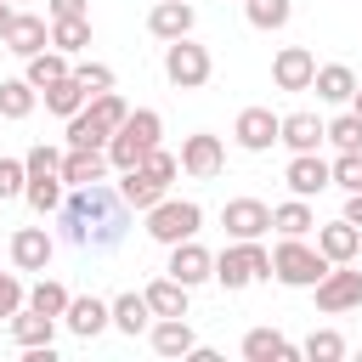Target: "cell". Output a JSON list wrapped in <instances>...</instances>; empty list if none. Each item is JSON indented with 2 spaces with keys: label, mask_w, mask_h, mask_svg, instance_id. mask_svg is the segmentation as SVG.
Returning <instances> with one entry per match:
<instances>
[{
  "label": "cell",
  "mask_w": 362,
  "mask_h": 362,
  "mask_svg": "<svg viewBox=\"0 0 362 362\" xmlns=\"http://www.w3.org/2000/svg\"><path fill=\"white\" fill-rule=\"evenodd\" d=\"M130 204L119 198V187H107V181H90V187H74V192H62V204H57V226H62V238L74 243V249H85V255H107V249H119L124 243V232H130Z\"/></svg>",
  "instance_id": "6da1fadb"
},
{
  "label": "cell",
  "mask_w": 362,
  "mask_h": 362,
  "mask_svg": "<svg viewBox=\"0 0 362 362\" xmlns=\"http://www.w3.org/2000/svg\"><path fill=\"white\" fill-rule=\"evenodd\" d=\"M322 272H328V255H322L317 243H305V238H283V243L272 249V277H277L283 288H311Z\"/></svg>",
  "instance_id": "7a4b0ae2"
},
{
  "label": "cell",
  "mask_w": 362,
  "mask_h": 362,
  "mask_svg": "<svg viewBox=\"0 0 362 362\" xmlns=\"http://www.w3.org/2000/svg\"><path fill=\"white\" fill-rule=\"evenodd\" d=\"M255 277H272V255L260 249V238H232L215 255V283L221 288H249Z\"/></svg>",
  "instance_id": "3957f363"
},
{
  "label": "cell",
  "mask_w": 362,
  "mask_h": 362,
  "mask_svg": "<svg viewBox=\"0 0 362 362\" xmlns=\"http://www.w3.org/2000/svg\"><path fill=\"white\" fill-rule=\"evenodd\" d=\"M198 226H204V209H198L192 198H170V192H164V198L147 209V238L164 243V249L181 243V238H198Z\"/></svg>",
  "instance_id": "277c9868"
},
{
  "label": "cell",
  "mask_w": 362,
  "mask_h": 362,
  "mask_svg": "<svg viewBox=\"0 0 362 362\" xmlns=\"http://www.w3.org/2000/svg\"><path fill=\"white\" fill-rule=\"evenodd\" d=\"M209 74H215L209 45H198L192 34H181V40L164 45V79H170L175 90H198V85H209Z\"/></svg>",
  "instance_id": "5b68a950"
},
{
  "label": "cell",
  "mask_w": 362,
  "mask_h": 362,
  "mask_svg": "<svg viewBox=\"0 0 362 362\" xmlns=\"http://www.w3.org/2000/svg\"><path fill=\"white\" fill-rule=\"evenodd\" d=\"M311 288H317V311L322 317H339V311H356L362 305V272H351V260L345 266H328Z\"/></svg>",
  "instance_id": "8992f818"
},
{
  "label": "cell",
  "mask_w": 362,
  "mask_h": 362,
  "mask_svg": "<svg viewBox=\"0 0 362 362\" xmlns=\"http://www.w3.org/2000/svg\"><path fill=\"white\" fill-rule=\"evenodd\" d=\"M175 283H187V288H198V283H209L215 277V255L198 243V238H181V243H170V266H164Z\"/></svg>",
  "instance_id": "52a82bcc"
},
{
  "label": "cell",
  "mask_w": 362,
  "mask_h": 362,
  "mask_svg": "<svg viewBox=\"0 0 362 362\" xmlns=\"http://www.w3.org/2000/svg\"><path fill=\"white\" fill-rule=\"evenodd\" d=\"M187 175H198V181H209V175H221V164H226V147H221V136H209V130H198V136H187L181 141V158H175Z\"/></svg>",
  "instance_id": "ba28073f"
},
{
  "label": "cell",
  "mask_w": 362,
  "mask_h": 362,
  "mask_svg": "<svg viewBox=\"0 0 362 362\" xmlns=\"http://www.w3.org/2000/svg\"><path fill=\"white\" fill-rule=\"evenodd\" d=\"M51 255H57V238L45 226H17L11 232V266L17 272H45Z\"/></svg>",
  "instance_id": "9c48e42d"
},
{
  "label": "cell",
  "mask_w": 362,
  "mask_h": 362,
  "mask_svg": "<svg viewBox=\"0 0 362 362\" xmlns=\"http://www.w3.org/2000/svg\"><path fill=\"white\" fill-rule=\"evenodd\" d=\"M311 74H317V57L305 45H283L272 57V85L277 90H311Z\"/></svg>",
  "instance_id": "30bf717a"
},
{
  "label": "cell",
  "mask_w": 362,
  "mask_h": 362,
  "mask_svg": "<svg viewBox=\"0 0 362 362\" xmlns=\"http://www.w3.org/2000/svg\"><path fill=\"white\" fill-rule=\"evenodd\" d=\"M57 322H68V334H79V339H96L102 328H113L107 300H96V294H68V311Z\"/></svg>",
  "instance_id": "8fae6325"
},
{
  "label": "cell",
  "mask_w": 362,
  "mask_h": 362,
  "mask_svg": "<svg viewBox=\"0 0 362 362\" xmlns=\"http://www.w3.org/2000/svg\"><path fill=\"white\" fill-rule=\"evenodd\" d=\"M6 51H17V57H34V51H45L51 45V17H34V11H11V28H6V40H0Z\"/></svg>",
  "instance_id": "7c38bea8"
},
{
  "label": "cell",
  "mask_w": 362,
  "mask_h": 362,
  "mask_svg": "<svg viewBox=\"0 0 362 362\" xmlns=\"http://www.w3.org/2000/svg\"><path fill=\"white\" fill-rule=\"evenodd\" d=\"M221 226H226V238H260V232H272V209L260 198H232L221 209Z\"/></svg>",
  "instance_id": "4fadbf2b"
},
{
  "label": "cell",
  "mask_w": 362,
  "mask_h": 362,
  "mask_svg": "<svg viewBox=\"0 0 362 362\" xmlns=\"http://www.w3.org/2000/svg\"><path fill=\"white\" fill-rule=\"evenodd\" d=\"M192 23H198V11H192V0H158L153 11H147V28H153V40H181V34H192Z\"/></svg>",
  "instance_id": "5bb4252c"
},
{
  "label": "cell",
  "mask_w": 362,
  "mask_h": 362,
  "mask_svg": "<svg viewBox=\"0 0 362 362\" xmlns=\"http://www.w3.org/2000/svg\"><path fill=\"white\" fill-rule=\"evenodd\" d=\"M232 136H238L243 153H266V147L277 141V113H272V107H243L238 124H232Z\"/></svg>",
  "instance_id": "9a60e30c"
},
{
  "label": "cell",
  "mask_w": 362,
  "mask_h": 362,
  "mask_svg": "<svg viewBox=\"0 0 362 362\" xmlns=\"http://www.w3.org/2000/svg\"><path fill=\"white\" fill-rule=\"evenodd\" d=\"M283 181H288L294 198H317V192L328 187V158H322V153H294L288 170H283Z\"/></svg>",
  "instance_id": "2e32d148"
},
{
  "label": "cell",
  "mask_w": 362,
  "mask_h": 362,
  "mask_svg": "<svg viewBox=\"0 0 362 362\" xmlns=\"http://www.w3.org/2000/svg\"><path fill=\"white\" fill-rule=\"evenodd\" d=\"M107 181V153L102 147H68L62 153V187H90Z\"/></svg>",
  "instance_id": "e0dca14e"
},
{
  "label": "cell",
  "mask_w": 362,
  "mask_h": 362,
  "mask_svg": "<svg viewBox=\"0 0 362 362\" xmlns=\"http://www.w3.org/2000/svg\"><path fill=\"white\" fill-rule=\"evenodd\" d=\"M317 249L328 255V266H345V260H356L362 255V232L339 215V221H328V226H317Z\"/></svg>",
  "instance_id": "ac0fdd59"
},
{
  "label": "cell",
  "mask_w": 362,
  "mask_h": 362,
  "mask_svg": "<svg viewBox=\"0 0 362 362\" xmlns=\"http://www.w3.org/2000/svg\"><path fill=\"white\" fill-rule=\"evenodd\" d=\"M277 141L288 153H317L322 147V119L317 113H283L277 119Z\"/></svg>",
  "instance_id": "d6986e66"
},
{
  "label": "cell",
  "mask_w": 362,
  "mask_h": 362,
  "mask_svg": "<svg viewBox=\"0 0 362 362\" xmlns=\"http://www.w3.org/2000/svg\"><path fill=\"white\" fill-rule=\"evenodd\" d=\"M164 192H170V181H158V175H153V170H141V164H136V170H124V181H119V198H124L136 215H147Z\"/></svg>",
  "instance_id": "ffe728a7"
},
{
  "label": "cell",
  "mask_w": 362,
  "mask_h": 362,
  "mask_svg": "<svg viewBox=\"0 0 362 362\" xmlns=\"http://www.w3.org/2000/svg\"><path fill=\"white\" fill-rule=\"evenodd\" d=\"M147 339H153V351H158V356H187V351L198 345L187 317H158V322H147Z\"/></svg>",
  "instance_id": "44dd1931"
},
{
  "label": "cell",
  "mask_w": 362,
  "mask_h": 362,
  "mask_svg": "<svg viewBox=\"0 0 362 362\" xmlns=\"http://www.w3.org/2000/svg\"><path fill=\"white\" fill-rule=\"evenodd\" d=\"M141 294H147V311H153V317H187V294H192V288L164 272V277H153Z\"/></svg>",
  "instance_id": "7402d4cb"
},
{
  "label": "cell",
  "mask_w": 362,
  "mask_h": 362,
  "mask_svg": "<svg viewBox=\"0 0 362 362\" xmlns=\"http://www.w3.org/2000/svg\"><path fill=\"white\" fill-rule=\"evenodd\" d=\"M11 339L28 351V345H51L57 339V317H45V311H34V305H17L11 311Z\"/></svg>",
  "instance_id": "603a6c76"
},
{
  "label": "cell",
  "mask_w": 362,
  "mask_h": 362,
  "mask_svg": "<svg viewBox=\"0 0 362 362\" xmlns=\"http://www.w3.org/2000/svg\"><path fill=\"white\" fill-rule=\"evenodd\" d=\"M311 90H317L322 102H334V107H345V102H351V90H356V74H351L345 62H322V68L311 74Z\"/></svg>",
  "instance_id": "cb8c5ba5"
},
{
  "label": "cell",
  "mask_w": 362,
  "mask_h": 362,
  "mask_svg": "<svg viewBox=\"0 0 362 362\" xmlns=\"http://www.w3.org/2000/svg\"><path fill=\"white\" fill-rule=\"evenodd\" d=\"M28 68H23V79L34 85V90H45V85H57L74 62H68V51H57V45H45V51H34V57H23Z\"/></svg>",
  "instance_id": "d4e9b609"
},
{
  "label": "cell",
  "mask_w": 362,
  "mask_h": 362,
  "mask_svg": "<svg viewBox=\"0 0 362 362\" xmlns=\"http://www.w3.org/2000/svg\"><path fill=\"white\" fill-rule=\"evenodd\" d=\"M107 317H113V328L119 334H147V322H153V311H147V294H119V300H107Z\"/></svg>",
  "instance_id": "484cf974"
},
{
  "label": "cell",
  "mask_w": 362,
  "mask_h": 362,
  "mask_svg": "<svg viewBox=\"0 0 362 362\" xmlns=\"http://www.w3.org/2000/svg\"><path fill=\"white\" fill-rule=\"evenodd\" d=\"M243 356H249V362H288V356H300V351H294L277 328H249V334H243Z\"/></svg>",
  "instance_id": "4316f807"
},
{
  "label": "cell",
  "mask_w": 362,
  "mask_h": 362,
  "mask_svg": "<svg viewBox=\"0 0 362 362\" xmlns=\"http://www.w3.org/2000/svg\"><path fill=\"white\" fill-rule=\"evenodd\" d=\"M40 96H45V107H51V113H62V119H68V113H79V107L90 102V90H85V85L74 79V68H68V74H62L57 85H45Z\"/></svg>",
  "instance_id": "83f0119b"
},
{
  "label": "cell",
  "mask_w": 362,
  "mask_h": 362,
  "mask_svg": "<svg viewBox=\"0 0 362 362\" xmlns=\"http://www.w3.org/2000/svg\"><path fill=\"white\" fill-rule=\"evenodd\" d=\"M62 175H28L23 181V198H28V209L34 215H57V204H62Z\"/></svg>",
  "instance_id": "f1b7e54d"
},
{
  "label": "cell",
  "mask_w": 362,
  "mask_h": 362,
  "mask_svg": "<svg viewBox=\"0 0 362 362\" xmlns=\"http://www.w3.org/2000/svg\"><path fill=\"white\" fill-rule=\"evenodd\" d=\"M272 226H277L283 238H305V232L317 226V215H311V198H288V204H277V209H272Z\"/></svg>",
  "instance_id": "f546056e"
},
{
  "label": "cell",
  "mask_w": 362,
  "mask_h": 362,
  "mask_svg": "<svg viewBox=\"0 0 362 362\" xmlns=\"http://www.w3.org/2000/svg\"><path fill=\"white\" fill-rule=\"evenodd\" d=\"M34 102H40V90H34L23 74H17V79H0V119H28Z\"/></svg>",
  "instance_id": "4dcf8cb0"
},
{
  "label": "cell",
  "mask_w": 362,
  "mask_h": 362,
  "mask_svg": "<svg viewBox=\"0 0 362 362\" xmlns=\"http://www.w3.org/2000/svg\"><path fill=\"white\" fill-rule=\"evenodd\" d=\"M51 45L68 51V57H79L90 45V17H51Z\"/></svg>",
  "instance_id": "1f68e13d"
},
{
  "label": "cell",
  "mask_w": 362,
  "mask_h": 362,
  "mask_svg": "<svg viewBox=\"0 0 362 362\" xmlns=\"http://www.w3.org/2000/svg\"><path fill=\"white\" fill-rule=\"evenodd\" d=\"M119 130H124L130 141H141V147H158V136H164V119H158L153 107H130Z\"/></svg>",
  "instance_id": "d6a6232c"
},
{
  "label": "cell",
  "mask_w": 362,
  "mask_h": 362,
  "mask_svg": "<svg viewBox=\"0 0 362 362\" xmlns=\"http://www.w3.org/2000/svg\"><path fill=\"white\" fill-rule=\"evenodd\" d=\"M243 11H249V23L260 34H272V28H283L294 17V0H243Z\"/></svg>",
  "instance_id": "836d02e7"
},
{
  "label": "cell",
  "mask_w": 362,
  "mask_h": 362,
  "mask_svg": "<svg viewBox=\"0 0 362 362\" xmlns=\"http://www.w3.org/2000/svg\"><path fill=\"white\" fill-rule=\"evenodd\" d=\"M85 113H90V119H96L102 130H119L130 107H124V96H119V90H96V96L85 102Z\"/></svg>",
  "instance_id": "e575fe53"
},
{
  "label": "cell",
  "mask_w": 362,
  "mask_h": 362,
  "mask_svg": "<svg viewBox=\"0 0 362 362\" xmlns=\"http://www.w3.org/2000/svg\"><path fill=\"white\" fill-rule=\"evenodd\" d=\"M23 305H34V311H45V317H62V311H68V288H62L57 277H40Z\"/></svg>",
  "instance_id": "d590c367"
},
{
  "label": "cell",
  "mask_w": 362,
  "mask_h": 362,
  "mask_svg": "<svg viewBox=\"0 0 362 362\" xmlns=\"http://www.w3.org/2000/svg\"><path fill=\"white\" fill-rule=\"evenodd\" d=\"M322 141H334L339 153H356V147H362V113H351V107H345L334 124H322Z\"/></svg>",
  "instance_id": "8d00e7d4"
},
{
  "label": "cell",
  "mask_w": 362,
  "mask_h": 362,
  "mask_svg": "<svg viewBox=\"0 0 362 362\" xmlns=\"http://www.w3.org/2000/svg\"><path fill=\"white\" fill-rule=\"evenodd\" d=\"M107 136H113V130H102L85 107H79V113H68V147H107Z\"/></svg>",
  "instance_id": "74e56055"
},
{
  "label": "cell",
  "mask_w": 362,
  "mask_h": 362,
  "mask_svg": "<svg viewBox=\"0 0 362 362\" xmlns=\"http://www.w3.org/2000/svg\"><path fill=\"white\" fill-rule=\"evenodd\" d=\"M102 153H107V170H119V175H124V170H136V164H141V153H147V147H141V141H130L124 130H113Z\"/></svg>",
  "instance_id": "f35d334b"
},
{
  "label": "cell",
  "mask_w": 362,
  "mask_h": 362,
  "mask_svg": "<svg viewBox=\"0 0 362 362\" xmlns=\"http://www.w3.org/2000/svg\"><path fill=\"white\" fill-rule=\"evenodd\" d=\"M328 187H339V192H362V147H356V153H339V158L328 164Z\"/></svg>",
  "instance_id": "ab89813d"
},
{
  "label": "cell",
  "mask_w": 362,
  "mask_h": 362,
  "mask_svg": "<svg viewBox=\"0 0 362 362\" xmlns=\"http://www.w3.org/2000/svg\"><path fill=\"white\" fill-rule=\"evenodd\" d=\"M300 356H311V362H339V356H345V339H339L334 328H317V334L300 345Z\"/></svg>",
  "instance_id": "60d3db41"
},
{
  "label": "cell",
  "mask_w": 362,
  "mask_h": 362,
  "mask_svg": "<svg viewBox=\"0 0 362 362\" xmlns=\"http://www.w3.org/2000/svg\"><path fill=\"white\" fill-rule=\"evenodd\" d=\"M23 170H28V175H62V147L34 141V147L23 153Z\"/></svg>",
  "instance_id": "b9f144b4"
},
{
  "label": "cell",
  "mask_w": 362,
  "mask_h": 362,
  "mask_svg": "<svg viewBox=\"0 0 362 362\" xmlns=\"http://www.w3.org/2000/svg\"><path fill=\"white\" fill-rule=\"evenodd\" d=\"M74 79L96 96V90H113V68L107 62H74Z\"/></svg>",
  "instance_id": "7bdbcfd3"
},
{
  "label": "cell",
  "mask_w": 362,
  "mask_h": 362,
  "mask_svg": "<svg viewBox=\"0 0 362 362\" xmlns=\"http://www.w3.org/2000/svg\"><path fill=\"white\" fill-rule=\"evenodd\" d=\"M23 181H28L23 158H6L0 153V198H23Z\"/></svg>",
  "instance_id": "ee69618b"
},
{
  "label": "cell",
  "mask_w": 362,
  "mask_h": 362,
  "mask_svg": "<svg viewBox=\"0 0 362 362\" xmlns=\"http://www.w3.org/2000/svg\"><path fill=\"white\" fill-rule=\"evenodd\" d=\"M23 300H28V294H23V277H17V272H0V317H11Z\"/></svg>",
  "instance_id": "f6af8a7d"
},
{
  "label": "cell",
  "mask_w": 362,
  "mask_h": 362,
  "mask_svg": "<svg viewBox=\"0 0 362 362\" xmlns=\"http://www.w3.org/2000/svg\"><path fill=\"white\" fill-rule=\"evenodd\" d=\"M45 17H90V0H45Z\"/></svg>",
  "instance_id": "bcb514c9"
},
{
  "label": "cell",
  "mask_w": 362,
  "mask_h": 362,
  "mask_svg": "<svg viewBox=\"0 0 362 362\" xmlns=\"http://www.w3.org/2000/svg\"><path fill=\"white\" fill-rule=\"evenodd\" d=\"M345 221L362 232V192H345Z\"/></svg>",
  "instance_id": "7dc6e473"
},
{
  "label": "cell",
  "mask_w": 362,
  "mask_h": 362,
  "mask_svg": "<svg viewBox=\"0 0 362 362\" xmlns=\"http://www.w3.org/2000/svg\"><path fill=\"white\" fill-rule=\"evenodd\" d=\"M6 28H11V0H0V40H6Z\"/></svg>",
  "instance_id": "c3c4849f"
},
{
  "label": "cell",
  "mask_w": 362,
  "mask_h": 362,
  "mask_svg": "<svg viewBox=\"0 0 362 362\" xmlns=\"http://www.w3.org/2000/svg\"><path fill=\"white\" fill-rule=\"evenodd\" d=\"M345 107H351V113H362V85L351 90V102H345Z\"/></svg>",
  "instance_id": "681fc988"
},
{
  "label": "cell",
  "mask_w": 362,
  "mask_h": 362,
  "mask_svg": "<svg viewBox=\"0 0 362 362\" xmlns=\"http://www.w3.org/2000/svg\"><path fill=\"white\" fill-rule=\"evenodd\" d=\"M11 6H28V0H11Z\"/></svg>",
  "instance_id": "f907efd6"
}]
</instances>
